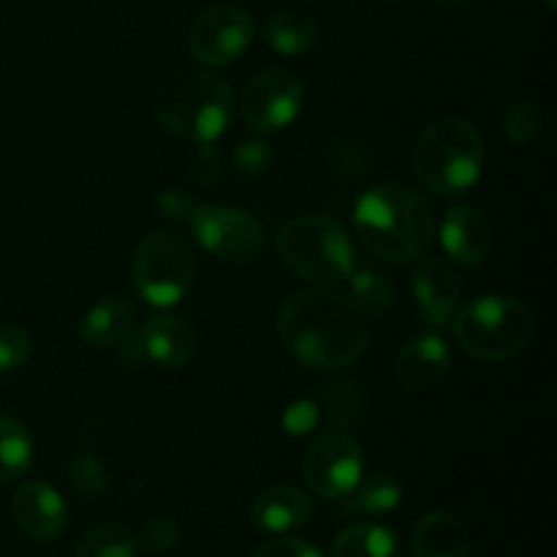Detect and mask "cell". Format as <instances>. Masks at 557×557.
<instances>
[{"instance_id":"cell-1","label":"cell","mask_w":557,"mask_h":557,"mask_svg":"<svg viewBox=\"0 0 557 557\" xmlns=\"http://www.w3.org/2000/svg\"><path fill=\"white\" fill-rule=\"evenodd\" d=\"M277 335L297 362L315 370H341L357 362L370 330L357 305L341 294L297 292L277 310Z\"/></svg>"},{"instance_id":"cell-2","label":"cell","mask_w":557,"mask_h":557,"mask_svg":"<svg viewBox=\"0 0 557 557\" xmlns=\"http://www.w3.org/2000/svg\"><path fill=\"white\" fill-rule=\"evenodd\" d=\"M354 226L364 248L392 264L422 259L435 237L428 199L400 183H384L359 196Z\"/></svg>"},{"instance_id":"cell-3","label":"cell","mask_w":557,"mask_h":557,"mask_svg":"<svg viewBox=\"0 0 557 557\" xmlns=\"http://www.w3.org/2000/svg\"><path fill=\"white\" fill-rule=\"evenodd\" d=\"M152 112L180 139L212 145L232 125L234 92L212 71L180 69L158 85Z\"/></svg>"},{"instance_id":"cell-4","label":"cell","mask_w":557,"mask_h":557,"mask_svg":"<svg viewBox=\"0 0 557 557\" xmlns=\"http://www.w3.org/2000/svg\"><path fill=\"white\" fill-rule=\"evenodd\" d=\"M411 158L424 188L438 196H462L482 177L484 141L468 120L444 117L419 134Z\"/></svg>"},{"instance_id":"cell-5","label":"cell","mask_w":557,"mask_h":557,"mask_svg":"<svg viewBox=\"0 0 557 557\" xmlns=\"http://www.w3.org/2000/svg\"><path fill=\"white\" fill-rule=\"evenodd\" d=\"M455 337L466 354L482 362H509L533 341L536 321L515 297L482 294L451 315Z\"/></svg>"},{"instance_id":"cell-6","label":"cell","mask_w":557,"mask_h":557,"mask_svg":"<svg viewBox=\"0 0 557 557\" xmlns=\"http://www.w3.org/2000/svg\"><path fill=\"white\" fill-rule=\"evenodd\" d=\"M283 264L315 286L343 283L354 272V243L341 221L326 215H299L277 234Z\"/></svg>"},{"instance_id":"cell-7","label":"cell","mask_w":557,"mask_h":557,"mask_svg":"<svg viewBox=\"0 0 557 557\" xmlns=\"http://www.w3.org/2000/svg\"><path fill=\"white\" fill-rule=\"evenodd\" d=\"M196 275V259L183 237L169 232H152L134 253V286L145 302L156 308H172L185 294Z\"/></svg>"},{"instance_id":"cell-8","label":"cell","mask_w":557,"mask_h":557,"mask_svg":"<svg viewBox=\"0 0 557 557\" xmlns=\"http://www.w3.org/2000/svg\"><path fill=\"white\" fill-rule=\"evenodd\" d=\"M310 490L324 500H341L357 487L364 471V455L359 441L348 430L335 428L321 433L308 446L302 460Z\"/></svg>"},{"instance_id":"cell-9","label":"cell","mask_w":557,"mask_h":557,"mask_svg":"<svg viewBox=\"0 0 557 557\" xmlns=\"http://www.w3.org/2000/svg\"><path fill=\"white\" fill-rule=\"evenodd\" d=\"M194 237L205 250H210L215 259L245 264L256 259L264 248V232L253 215L234 207L205 205L196 207L188 218Z\"/></svg>"},{"instance_id":"cell-10","label":"cell","mask_w":557,"mask_h":557,"mask_svg":"<svg viewBox=\"0 0 557 557\" xmlns=\"http://www.w3.org/2000/svg\"><path fill=\"white\" fill-rule=\"evenodd\" d=\"M253 36V16L243 5L221 3L196 16L188 33V44L199 63L228 65L248 52Z\"/></svg>"},{"instance_id":"cell-11","label":"cell","mask_w":557,"mask_h":557,"mask_svg":"<svg viewBox=\"0 0 557 557\" xmlns=\"http://www.w3.org/2000/svg\"><path fill=\"white\" fill-rule=\"evenodd\" d=\"M302 82L286 69H267L245 85L243 90V117L259 134L283 131L297 120L302 109Z\"/></svg>"},{"instance_id":"cell-12","label":"cell","mask_w":557,"mask_h":557,"mask_svg":"<svg viewBox=\"0 0 557 557\" xmlns=\"http://www.w3.org/2000/svg\"><path fill=\"white\" fill-rule=\"evenodd\" d=\"M11 517L36 542H52L63 533L69 511L65 500L52 484L47 482H27L11 498Z\"/></svg>"},{"instance_id":"cell-13","label":"cell","mask_w":557,"mask_h":557,"mask_svg":"<svg viewBox=\"0 0 557 557\" xmlns=\"http://www.w3.org/2000/svg\"><path fill=\"white\" fill-rule=\"evenodd\" d=\"M441 245L462 267H479L493 250V226L479 207H451L441 223Z\"/></svg>"},{"instance_id":"cell-14","label":"cell","mask_w":557,"mask_h":557,"mask_svg":"<svg viewBox=\"0 0 557 557\" xmlns=\"http://www.w3.org/2000/svg\"><path fill=\"white\" fill-rule=\"evenodd\" d=\"M451 351L444 343V337L435 332H424V335L413 337L411 343L400 348L395 362L397 381L406 386L408 392H422L438 384L446 373H449Z\"/></svg>"},{"instance_id":"cell-15","label":"cell","mask_w":557,"mask_h":557,"mask_svg":"<svg viewBox=\"0 0 557 557\" xmlns=\"http://www.w3.org/2000/svg\"><path fill=\"white\" fill-rule=\"evenodd\" d=\"M413 297L424 321L433 326L449 324L460 302V281L457 272L441 259H424L413 272Z\"/></svg>"},{"instance_id":"cell-16","label":"cell","mask_w":557,"mask_h":557,"mask_svg":"<svg viewBox=\"0 0 557 557\" xmlns=\"http://www.w3.org/2000/svg\"><path fill=\"white\" fill-rule=\"evenodd\" d=\"M141 351L158 368H185L196 354V332L177 315H152L141 326Z\"/></svg>"},{"instance_id":"cell-17","label":"cell","mask_w":557,"mask_h":557,"mask_svg":"<svg viewBox=\"0 0 557 557\" xmlns=\"http://www.w3.org/2000/svg\"><path fill=\"white\" fill-rule=\"evenodd\" d=\"M250 517H253V522L261 531L288 533L302 528L305 522L313 517V504H310V498L302 490L277 484V487L264 490V493L253 500Z\"/></svg>"},{"instance_id":"cell-18","label":"cell","mask_w":557,"mask_h":557,"mask_svg":"<svg viewBox=\"0 0 557 557\" xmlns=\"http://www.w3.org/2000/svg\"><path fill=\"white\" fill-rule=\"evenodd\" d=\"M471 555V539L466 525L455 515L433 511L422 517L413 528L411 557H468Z\"/></svg>"},{"instance_id":"cell-19","label":"cell","mask_w":557,"mask_h":557,"mask_svg":"<svg viewBox=\"0 0 557 557\" xmlns=\"http://www.w3.org/2000/svg\"><path fill=\"white\" fill-rule=\"evenodd\" d=\"M136 308L125 297H107L87 310L82 321V341L92 348L120 346L134 330Z\"/></svg>"},{"instance_id":"cell-20","label":"cell","mask_w":557,"mask_h":557,"mask_svg":"<svg viewBox=\"0 0 557 557\" xmlns=\"http://www.w3.org/2000/svg\"><path fill=\"white\" fill-rule=\"evenodd\" d=\"M341 500V515L346 517H384L400 506L403 487L392 473H373L359 479L357 487Z\"/></svg>"},{"instance_id":"cell-21","label":"cell","mask_w":557,"mask_h":557,"mask_svg":"<svg viewBox=\"0 0 557 557\" xmlns=\"http://www.w3.org/2000/svg\"><path fill=\"white\" fill-rule=\"evenodd\" d=\"M264 41L281 54H305L319 41V25L305 11H277L267 20Z\"/></svg>"},{"instance_id":"cell-22","label":"cell","mask_w":557,"mask_h":557,"mask_svg":"<svg viewBox=\"0 0 557 557\" xmlns=\"http://www.w3.org/2000/svg\"><path fill=\"white\" fill-rule=\"evenodd\" d=\"M330 557H397V536L375 522H357L332 542Z\"/></svg>"},{"instance_id":"cell-23","label":"cell","mask_w":557,"mask_h":557,"mask_svg":"<svg viewBox=\"0 0 557 557\" xmlns=\"http://www.w3.org/2000/svg\"><path fill=\"white\" fill-rule=\"evenodd\" d=\"M33 466V441L25 424L0 413V484H9Z\"/></svg>"},{"instance_id":"cell-24","label":"cell","mask_w":557,"mask_h":557,"mask_svg":"<svg viewBox=\"0 0 557 557\" xmlns=\"http://www.w3.org/2000/svg\"><path fill=\"white\" fill-rule=\"evenodd\" d=\"M74 557H136V539L117 522L96 525L76 544Z\"/></svg>"},{"instance_id":"cell-25","label":"cell","mask_w":557,"mask_h":557,"mask_svg":"<svg viewBox=\"0 0 557 557\" xmlns=\"http://www.w3.org/2000/svg\"><path fill=\"white\" fill-rule=\"evenodd\" d=\"M348 281V299L357 305L362 313H381V310H389L395 305V288L379 272H351L346 277Z\"/></svg>"},{"instance_id":"cell-26","label":"cell","mask_w":557,"mask_h":557,"mask_svg":"<svg viewBox=\"0 0 557 557\" xmlns=\"http://www.w3.org/2000/svg\"><path fill=\"white\" fill-rule=\"evenodd\" d=\"M69 473L76 493L87 495V498H101V495H107L109 487H112L103 462L98 460L96 455H90V451H79V455L71 460Z\"/></svg>"},{"instance_id":"cell-27","label":"cell","mask_w":557,"mask_h":557,"mask_svg":"<svg viewBox=\"0 0 557 557\" xmlns=\"http://www.w3.org/2000/svg\"><path fill=\"white\" fill-rule=\"evenodd\" d=\"M542 131V109L533 101H515L504 114V134L511 145L525 147Z\"/></svg>"},{"instance_id":"cell-28","label":"cell","mask_w":557,"mask_h":557,"mask_svg":"<svg viewBox=\"0 0 557 557\" xmlns=\"http://www.w3.org/2000/svg\"><path fill=\"white\" fill-rule=\"evenodd\" d=\"M180 536H183V531H180V525L172 517H152V520L145 522V528L139 531L136 547H141L150 555H163L172 553V549L177 547Z\"/></svg>"},{"instance_id":"cell-29","label":"cell","mask_w":557,"mask_h":557,"mask_svg":"<svg viewBox=\"0 0 557 557\" xmlns=\"http://www.w3.org/2000/svg\"><path fill=\"white\" fill-rule=\"evenodd\" d=\"M33 357V341L22 326H0V373L20 370Z\"/></svg>"},{"instance_id":"cell-30","label":"cell","mask_w":557,"mask_h":557,"mask_svg":"<svg viewBox=\"0 0 557 557\" xmlns=\"http://www.w3.org/2000/svg\"><path fill=\"white\" fill-rule=\"evenodd\" d=\"M321 403H324L326 413H330L332 422H341L343 428H346L348 422L354 419V413L359 411V397L351 395V389H348V384H330V389L324 392V397H321Z\"/></svg>"},{"instance_id":"cell-31","label":"cell","mask_w":557,"mask_h":557,"mask_svg":"<svg viewBox=\"0 0 557 557\" xmlns=\"http://www.w3.org/2000/svg\"><path fill=\"white\" fill-rule=\"evenodd\" d=\"M234 161H237V166L243 169L245 174H259L270 166L272 150L264 141H243V145L237 147V152H234Z\"/></svg>"},{"instance_id":"cell-32","label":"cell","mask_w":557,"mask_h":557,"mask_svg":"<svg viewBox=\"0 0 557 557\" xmlns=\"http://www.w3.org/2000/svg\"><path fill=\"white\" fill-rule=\"evenodd\" d=\"M253 557H324L310 542L302 539H275L256 549Z\"/></svg>"},{"instance_id":"cell-33","label":"cell","mask_w":557,"mask_h":557,"mask_svg":"<svg viewBox=\"0 0 557 557\" xmlns=\"http://www.w3.org/2000/svg\"><path fill=\"white\" fill-rule=\"evenodd\" d=\"M158 207H161L163 215L174 218V221H188L190 212L196 210L194 199H190V196L180 188L163 190V194L158 196Z\"/></svg>"},{"instance_id":"cell-34","label":"cell","mask_w":557,"mask_h":557,"mask_svg":"<svg viewBox=\"0 0 557 557\" xmlns=\"http://www.w3.org/2000/svg\"><path fill=\"white\" fill-rule=\"evenodd\" d=\"M435 5H441V9H466L471 0H433Z\"/></svg>"},{"instance_id":"cell-35","label":"cell","mask_w":557,"mask_h":557,"mask_svg":"<svg viewBox=\"0 0 557 557\" xmlns=\"http://www.w3.org/2000/svg\"><path fill=\"white\" fill-rule=\"evenodd\" d=\"M544 5H547L549 11H555L557 9V0H544Z\"/></svg>"},{"instance_id":"cell-36","label":"cell","mask_w":557,"mask_h":557,"mask_svg":"<svg viewBox=\"0 0 557 557\" xmlns=\"http://www.w3.org/2000/svg\"><path fill=\"white\" fill-rule=\"evenodd\" d=\"M397 3H400V0H397Z\"/></svg>"}]
</instances>
